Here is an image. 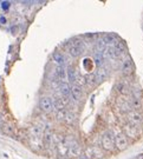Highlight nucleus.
<instances>
[{"mask_svg": "<svg viewBox=\"0 0 143 159\" xmlns=\"http://www.w3.org/2000/svg\"><path fill=\"white\" fill-rule=\"evenodd\" d=\"M53 60L57 64H59V66H63V63H64L63 54H60V53H55V54H53Z\"/></svg>", "mask_w": 143, "mask_h": 159, "instance_id": "obj_20", "label": "nucleus"}, {"mask_svg": "<svg viewBox=\"0 0 143 159\" xmlns=\"http://www.w3.org/2000/svg\"><path fill=\"white\" fill-rule=\"evenodd\" d=\"M43 143H45L46 146H50L53 144V132L51 130H46L44 131V134H43Z\"/></svg>", "mask_w": 143, "mask_h": 159, "instance_id": "obj_11", "label": "nucleus"}, {"mask_svg": "<svg viewBox=\"0 0 143 159\" xmlns=\"http://www.w3.org/2000/svg\"><path fill=\"white\" fill-rule=\"evenodd\" d=\"M86 154H88V157H89V158H95V157L99 156V151L95 148H88Z\"/></svg>", "mask_w": 143, "mask_h": 159, "instance_id": "obj_19", "label": "nucleus"}, {"mask_svg": "<svg viewBox=\"0 0 143 159\" xmlns=\"http://www.w3.org/2000/svg\"><path fill=\"white\" fill-rule=\"evenodd\" d=\"M74 75H76V71H74V68L72 66H70L69 70L66 71V77H69L70 80L74 81Z\"/></svg>", "mask_w": 143, "mask_h": 159, "instance_id": "obj_24", "label": "nucleus"}, {"mask_svg": "<svg viewBox=\"0 0 143 159\" xmlns=\"http://www.w3.org/2000/svg\"><path fill=\"white\" fill-rule=\"evenodd\" d=\"M56 148H57V152L60 154L62 157H65V156H68V148H66V145L64 144V142L57 143Z\"/></svg>", "mask_w": 143, "mask_h": 159, "instance_id": "obj_12", "label": "nucleus"}, {"mask_svg": "<svg viewBox=\"0 0 143 159\" xmlns=\"http://www.w3.org/2000/svg\"><path fill=\"white\" fill-rule=\"evenodd\" d=\"M44 126L36 125L31 126L29 130V142L31 144V148L39 151L43 148V134H44Z\"/></svg>", "mask_w": 143, "mask_h": 159, "instance_id": "obj_1", "label": "nucleus"}, {"mask_svg": "<svg viewBox=\"0 0 143 159\" xmlns=\"http://www.w3.org/2000/svg\"><path fill=\"white\" fill-rule=\"evenodd\" d=\"M128 139H126V134H117L116 136V139H115V146L118 148L120 151H124L126 148H128Z\"/></svg>", "mask_w": 143, "mask_h": 159, "instance_id": "obj_4", "label": "nucleus"}, {"mask_svg": "<svg viewBox=\"0 0 143 159\" xmlns=\"http://www.w3.org/2000/svg\"><path fill=\"white\" fill-rule=\"evenodd\" d=\"M59 91L62 93V97H65V98H69L70 94H71V87L69 86L68 83H60L59 84Z\"/></svg>", "mask_w": 143, "mask_h": 159, "instance_id": "obj_10", "label": "nucleus"}, {"mask_svg": "<svg viewBox=\"0 0 143 159\" xmlns=\"http://www.w3.org/2000/svg\"><path fill=\"white\" fill-rule=\"evenodd\" d=\"M68 102H69V99H68V98L60 96L59 98H57V99L53 102V107H56L58 111L65 110V106L68 105Z\"/></svg>", "mask_w": 143, "mask_h": 159, "instance_id": "obj_9", "label": "nucleus"}, {"mask_svg": "<svg viewBox=\"0 0 143 159\" xmlns=\"http://www.w3.org/2000/svg\"><path fill=\"white\" fill-rule=\"evenodd\" d=\"M102 146L107 151H112L115 148V140L109 132L104 133L103 138H102Z\"/></svg>", "mask_w": 143, "mask_h": 159, "instance_id": "obj_3", "label": "nucleus"}, {"mask_svg": "<svg viewBox=\"0 0 143 159\" xmlns=\"http://www.w3.org/2000/svg\"><path fill=\"white\" fill-rule=\"evenodd\" d=\"M39 107L43 112H46V113L51 112L52 110H53V102H52V99L49 98V97H41L39 100Z\"/></svg>", "mask_w": 143, "mask_h": 159, "instance_id": "obj_2", "label": "nucleus"}, {"mask_svg": "<svg viewBox=\"0 0 143 159\" xmlns=\"http://www.w3.org/2000/svg\"><path fill=\"white\" fill-rule=\"evenodd\" d=\"M116 90H117L118 93L122 94V96H126V94L129 93V89H128V86L124 85V84H118V85L116 86Z\"/></svg>", "mask_w": 143, "mask_h": 159, "instance_id": "obj_17", "label": "nucleus"}, {"mask_svg": "<svg viewBox=\"0 0 143 159\" xmlns=\"http://www.w3.org/2000/svg\"><path fill=\"white\" fill-rule=\"evenodd\" d=\"M56 74L63 83V80H65V78H66V70H65V67L64 66H58L57 70H56Z\"/></svg>", "mask_w": 143, "mask_h": 159, "instance_id": "obj_15", "label": "nucleus"}, {"mask_svg": "<svg viewBox=\"0 0 143 159\" xmlns=\"http://www.w3.org/2000/svg\"><path fill=\"white\" fill-rule=\"evenodd\" d=\"M66 113H68L66 110H60V111H58L57 114H56L57 120H59V121H64V120H65V117H66Z\"/></svg>", "mask_w": 143, "mask_h": 159, "instance_id": "obj_21", "label": "nucleus"}, {"mask_svg": "<svg viewBox=\"0 0 143 159\" xmlns=\"http://www.w3.org/2000/svg\"><path fill=\"white\" fill-rule=\"evenodd\" d=\"M1 130H2V133L6 134V136L8 137H13L16 134V132H17V129H16V125L11 123V121H6L2 124L1 126Z\"/></svg>", "mask_w": 143, "mask_h": 159, "instance_id": "obj_5", "label": "nucleus"}, {"mask_svg": "<svg viewBox=\"0 0 143 159\" xmlns=\"http://www.w3.org/2000/svg\"><path fill=\"white\" fill-rule=\"evenodd\" d=\"M123 73L124 74H131L132 71H134V64L130 61V60H128V61H126V63L123 64Z\"/></svg>", "mask_w": 143, "mask_h": 159, "instance_id": "obj_13", "label": "nucleus"}, {"mask_svg": "<svg viewBox=\"0 0 143 159\" xmlns=\"http://www.w3.org/2000/svg\"><path fill=\"white\" fill-rule=\"evenodd\" d=\"M74 119H76V117H74V114L72 112H68L66 113V117H65V123H68V124H74Z\"/></svg>", "mask_w": 143, "mask_h": 159, "instance_id": "obj_22", "label": "nucleus"}, {"mask_svg": "<svg viewBox=\"0 0 143 159\" xmlns=\"http://www.w3.org/2000/svg\"><path fill=\"white\" fill-rule=\"evenodd\" d=\"M71 94H72V98H74L76 102L80 100V98L83 97L84 92H83V87L77 84H74L72 87H71Z\"/></svg>", "mask_w": 143, "mask_h": 159, "instance_id": "obj_8", "label": "nucleus"}, {"mask_svg": "<svg viewBox=\"0 0 143 159\" xmlns=\"http://www.w3.org/2000/svg\"><path fill=\"white\" fill-rule=\"evenodd\" d=\"M128 120H129L130 125L136 126L142 121V116L138 113L137 111H130L129 114H128Z\"/></svg>", "mask_w": 143, "mask_h": 159, "instance_id": "obj_6", "label": "nucleus"}, {"mask_svg": "<svg viewBox=\"0 0 143 159\" xmlns=\"http://www.w3.org/2000/svg\"><path fill=\"white\" fill-rule=\"evenodd\" d=\"M117 104H118L121 107H122V111H124V112H126V111H128L129 106H128V102H126V100H123L122 98H118V99H117Z\"/></svg>", "mask_w": 143, "mask_h": 159, "instance_id": "obj_23", "label": "nucleus"}, {"mask_svg": "<svg viewBox=\"0 0 143 159\" xmlns=\"http://www.w3.org/2000/svg\"><path fill=\"white\" fill-rule=\"evenodd\" d=\"M69 53L70 56H72V57H78V56H80V53H82V50L78 48L77 46L71 45L69 47Z\"/></svg>", "mask_w": 143, "mask_h": 159, "instance_id": "obj_16", "label": "nucleus"}, {"mask_svg": "<svg viewBox=\"0 0 143 159\" xmlns=\"http://www.w3.org/2000/svg\"><path fill=\"white\" fill-rule=\"evenodd\" d=\"M0 23H1V24H7V18H6V17H0Z\"/></svg>", "mask_w": 143, "mask_h": 159, "instance_id": "obj_26", "label": "nucleus"}, {"mask_svg": "<svg viewBox=\"0 0 143 159\" xmlns=\"http://www.w3.org/2000/svg\"><path fill=\"white\" fill-rule=\"evenodd\" d=\"M107 54H108L109 58L115 59V58L118 57V54H120V50H118V48H116V47H108V48H107Z\"/></svg>", "mask_w": 143, "mask_h": 159, "instance_id": "obj_14", "label": "nucleus"}, {"mask_svg": "<svg viewBox=\"0 0 143 159\" xmlns=\"http://www.w3.org/2000/svg\"><path fill=\"white\" fill-rule=\"evenodd\" d=\"M123 130H124V133H126L128 137H130V138H137L138 134H140V131H138L137 126H134V125H130V124H128L123 127Z\"/></svg>", "mask_w": 143, "mask_h": 159, "instance_id": "obj_7", "label": "nucleus"}, {"mask_svg": "<svg viewBox=\"0 0 143 159\" xmlns=\"http://www.w3.org/2000/svg\"><path fill=\"white\" fill-rule=\"evenodd\" d=\"M84 80H85V84L89 86H93L96 84V77L93 74H88L84 77Z\"/></svg>", "mask_w": 143, "mask_h": 159, "instance_id": "obj_18", "label": "nucleus"}, {"mask_svg": "<svg viewBox=\"0 0 143 159\" xmlns=\"http://www.w3.org/2000/svg\"><path fill=\"white\" fill-rule=\"evenodd\" d=\"M104 41H105V43H109V44H111V43H114V38H112L111 35H105Z\"/></svg>", "mask_w": 143, "mask_h": 159, "instance_id": "obj_25", "label": "nucleus"}]
</instances>
